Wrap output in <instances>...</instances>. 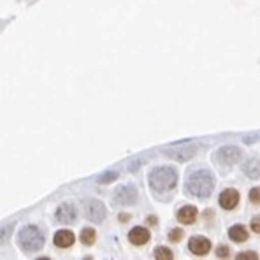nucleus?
Wrapping results in <instances>:
<instances>
[{
  "label": "nucleus",
  "instance_id": "nucleus-1",
  "mask_svg": "<svg viewBox=\"0 0 260 260\" xmlns=\"http://www.w3.org/2000/svg\"><path fill=\"white\" fill-rule=\"evenodd\" d=\"M215 190V178L209 171L197 169L186 176V192L193 197L208 199Z\"/></svg>",
  "mask_w": 260,
  "mask_h": 260
},
{
  "label": "nucleus",
  "instance_id": "nucleus-2",
  "mask_svg": "<svg viewBox=\"0 0 260 260\" xmlns=\"http://www.w3.org/2000/svg\"><path fill=\"white\" fill-rule=\"evenodd\" d=\"M176 183H178V173L173 167H156L150 174V186L158 193H166L174 190Z\"/></svg>",
  "mask_w": 260,
  "mask_h": 260
},
{
  "label": "nucleus",
  "instance_id": "nucleus-3",
  "mask_svg": "<svg viewBox=\"0 0 260 260\" xmlns=\"http://www.w3.org/2000/svg\"><path fill=\"white\" fill-rule=\"evenodd\" d=\"M18 243L23 251H39L44 246V236L37 227L26 225L18 234Z\"/></svg>",
  "mask_w": 260,
  "mask_h": 260
},
{
  "label": "nucleus",
  "instance_id": "nucleus-4",
  "mask_svg": "<svg viewBox=\"0 0 260 260\" xmlns=\"http://www.w3.org/2000/svg\"><path fill=\"white\" fill-rule=\"evenodd\" d=\"M216 158H218V162H220L221 166L231 167V166L238 164L239 160L243 158V151H241L238 146H223V148H220V150H218Z\"/></svg>",
  "mask_w": 260,
  "mask_h": 260
},
{
  "label": "nucleus",
  "instance_id": "nucleus-5",
  "mask_svg": "<svg viewBox=\"0 0 260 260\" xmlns=\"http://www.w3.org/2000/svg\"><path fill=\"white\" fill-rule=\"evenodd\" d=\"M137 201V188L134 185H123L114 192V202L120 206H132Z\"/></svg>",
  "mask_w": 260,
  "mask_h": 260
},
{
  "label": "nucleus",
  "instance_id": "nucleus-6",
  "mask_svg": "<svg viewBox=\"0 0 260 260\" xmlns=\"http://www.w3.org/2000/svg\"><path fill=\"white\" fill-rule=\"evenodd\" d=\"M188 250L192 251L193 255H197V257H204V255H208L209 250H211V241L208 238H204V236H193V238H190L188 241Z\"/></svg>",
  "mask_w": 260,
  "mask_h": 260
},
{
  "label": "nucleus",
  "instance_id": "nucleus-7",
  "mask_svg": "<svg viewBox=\"0 0 260 260\" xmlns=\"http://www.w3.org/2000/svg\"><path fill=\"white\" fill-rule=\"evenodd\" d=\"M86 218L93 223H102L106 220V206L101 201H91L86 206Z\"/></svg>",
  "mask_w": 260,
  "mask_h": 260
},
{
  "label": "nucleus",
  "instance_id": "nucleus-8",
  "mask_svg": "<svg viewBox=\"0 0 260 260\" xmlns=\"http://www.w3.org/2000/svg\"><path fill=\"white\" fill-rule=\"evenodd\" d=\"M56 220L60 221V223H72V221L76 220V216H78V209H76L74 204H69V202H65V204L60 206L58 209H56Z\"/></svg>",
  "mask_w": 260,
  "mask_h": 260
},
{
  "label": "nucleus",
  "instance_id": "nucleus-9",
  "mask_svg": "<svg viewBox=\"0 0 260 260\" xmlns=\"http://www.w3.org/2000/svg\"><path fill=\"white\" fill-rule=\"evenodd\" d=\"M239 204V192L236 188H225L220 193V206L223 209H234Z\"/></svg>",
  "mask_w": 260,
  "mask_h": 260
},
{
  "label": "nucleus",
  "instance_id": "nucleus-10",
  "mask_svg": "<svg viewBox=\"0 0 260 260\" xmlns=\"http://www.w3.org/2000/svg\"><path fill=\"white\" fill-rule=\"evenodd\" d=\"M150 231L144 227H134L132 231L128 232V239L132 244H136V246H143V244H146L148 241H150Z\"/></svg>",
  "mask_w": 260,
  "mask_h": 260
},
{
  "label": "nucleus",
  "instance_id": "nucleus-11",
  "mask_svg": "<svg viewBox=\"0 0 260 260\" xmlns=\"http://www.w3.org/2000/svg\"><path fill=\"white\" fill-rule=\"evenodd\" d=\"M195 151H197V148L195 146H192V148H174V150H167L166 155L171 156V158H174V160H178V162H186V160H190L195 155Z\"/></svg>",
  "mask_w": 260,
  "mask_h": 260
},
{
  "label": "nucleus",
  "instance_id": "nucleus-12",
  "mask_svg": "<svg viewBox=\"0 0 260 260\" xmlns=\"http://www.w3.org/2000/svg\"><path fill=\"white\" fill-rule=\"evenodd\" d=\"M74 234H72L71 231H67V229H62V231H58L55 234V238H53V243H55V246L58 248H69L74 244Z\"/></svg>",
  "mask_w": 260,
  "mask_h": 260
},
{
  "label": "nucleus",
  "instance_id": "nucleus-13",
  "mask_svg": "<svg viewBox=\"0 0 260 260\" xmlns=\"http://www.w3.org/2000/svg\"><path fill=\"white\" fill-rule=\"evenodd\" d=\"M197 220V208L195 206H183L178 211V221L183 225H192Z\"/></svg>",
  "mask_w": 260,
  "mask_h": 260
},
{
  "label": "nucleus",
  "instance_id": "nucleus-14",
  "mask_svg": "<svg viewBox=\"0 0 260 260\" xmlns=\"http://www.w3.org/2000/svg\"><path fill=\"white\" fill-rule=\"evenodd\" d=\"M243 173L251 179L260 178V160L258 158H250L243 164Z\"/></svg>",
  "mask_w": 260,
  "mask_h": 260
},
{
  "label": "nucleus",
  "instance_id": "nucleus-15",
  "mask_svg": "<svg viewBox=\"0 0 260 260\" xmlns=\"http://www.w3.org/2000/svg\"><path fill=\"white\" fill-rule=\"evenodd\" d=\"M229 238L236 241V243H244L248 239V231L243 225H234V227L229 229Z\"/></svg>",
  "mask_w": 260,
  "mask_h": 260
},
{
  "label": "nucleus",
  "instance_id": "nucleus-16",
  "mask_svg": "<svg viewBox=\"0 0 260 260\" xmlns=\"http://www.w3.org/2000/svg\"><path fill=\"white\" fill-rule=\"evenodd\" d=\"M95 239H97V232H95V229L91 227H86L81 231V243L86 244V246H91V244H95Z\"/></svg>",
  "mask_w": 260,
  "mask_h": 260
},
{
  "label": "nucleus",
  "instance_id": "nucleus-17",
  "mask_svg": "<svg viewBox=\"0 0 260 260\" xmlns=\"http://www.w3.org/2000/svg\"><path fill=\"white\" fill-rule=\"evenodd\" d=\"M14 225L16 223H7V225H4V227H0V244H4L7 239H11L13 231H14Z\"/></svg>",
  "mask_w": 260,
  "mask_h": 260
},
{
  "label": "nucleus",
  "instance_id": "nucleus-18",
  "mask_svg": "<svg viewBox=\"0 0 260 260\" xmlns=\"http://www.w3.org/2000/svg\"><path fill=\"white\" fill-rule=\"evenodd\" d=\"M155 258H158V260H173V258H174V255H173V251H171L169 248L158 246V248L155 250Z\"/></svg>",
  "mask_w": 260,
  "mask_h": 260
},
{
  "label": "nucleus",
  "instance_id": "nucleus-19",
  "mask_svg": "<svg viewBox=\"0 0 260 260\" xmlns=\"http://www.w3.org/2000/svg\"><path fill=\"white\" fill-rule=\"evenodd\" d=\"M116 178H118V173H116V171H108V173H104V174L99 176L97 181L101 183V185H108V183H113Z\"/></svg>",
  "mask_w": 260,
  "mask_h": 260
},
{
  "label": "nucleus",
  "instance_id": "nucleus-20",
  "mask_svg": "<svg viewBox=\"0 0 260 260\" xmlns=\"http://www.w3.org/2000/svg\"><path fill=\"white\" fill-rule=\"evenodd\" d=\"M250 201L253 204H260V186H255V188L250 190Z\"/></svg>",
  "mask_w": 260,
  "mask_h": 260
},
{
  "label": "nucleus",
  "instance_id": "nucleus-21",
  "mask_svg": "<svg viewBox=\"0 0 260 260\" xmlns=\"http://www.w3.org/2000/svg\"><path fill=\"white\" fill-rule=\"evenodd\" d=\"M238 260H257V253L255 251H243V253H239L238 257H236Z\"/></svg>",
  "mask_w": 260,
  "mask_h": 260
},
{
  "label": "nucleus",
  "instance_id": "nucleus-22",
  "mask_svg": "<svg viewBox=\"0 0 260 260\" xmlns=\"http://www.w3.org/2000/svg\"><path fill=\"white\" fill-rule=\"evenodd\" d=\"M183 238V231L181 229H173V231L169 232V239L174 241V243H178L179 239Z\"/></svg>",
  "mask_w": 260,
  "mask_h": 260
},
{
  "label": "nucleus",
  "instance_id": "nucleus-23",
  "mask_svg": "<svg viewBox=\"0 0 260 260\" xmlns=\"http://www.w3.org/2000/svg\"><path fill=\"white\" fill-rule=\"evenodd\" d=\"M250 225H251V231H253L255 234H260V215H257V216L251 218Z\"/></svg>",
  "mask_w": 260,
  "mask_h": 260
},
{
  "label": "nucleus",
  "instance_id": "nucleus-24",
  "mask_svg": "<svg viewBox=\"0 0 260 260\" xmlns=\"http://www.w3.org/2000/svg\"><path fill=\"white\" fill-rule=\"evenodd\" d=\"M216 257H220V258H227L229 257V248L225 246V244H221V246L216 248Z\"/></svg>",
  "mask_w": 260,
  "mask_h": 260
}]
</instances>
